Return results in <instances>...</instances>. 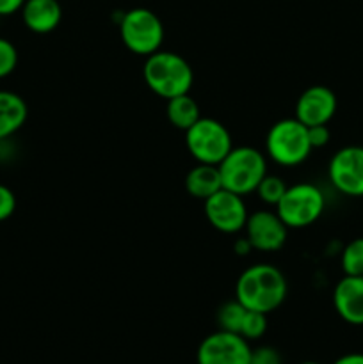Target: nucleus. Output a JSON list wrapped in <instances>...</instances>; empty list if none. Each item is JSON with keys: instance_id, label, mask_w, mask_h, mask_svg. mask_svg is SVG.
Listing matches in <instances>:
<instances>
[{"instance_id": "nucleus-1", "label": "nucleus", "mask_w": 363, "mask_h": 364, "mask_svg": "<svg viewBox=\"0 0 363 364\" xmlns=\"http://www.w3.org/2000/svg\"><path fill=\"white\" fill-rule=\"evenodd\" d=\"M288 284L283 272L269 263H256L241 274L235 287V299L249 311L273 313L285 302Z\"/></svg>"}, {"instance_id": "nucleus-2", "label": "nucleus", "mask_w": 363, "mask_h": 364, "mask_svg": "<svg viewBox=\"0 0 363 364\" xmlns=\"http://www.w3.org/2000/svg\"><path fill=\"white\" fill-rule=\"evenodd\" d=\"M142 77L146 85L157 96L167 100L189 95L194 82V73L187 60L174 52H159L146 57Z\"/></svg>"}, {"instance_id": "nucleus-3", "label": "nucleus", "mask_w": 363, "mask_h": 364, "mask_svg": "<svg viewBox=\"0 0 363 364\" xmlns=\"http://www.w3.org/2000/svg\"><path fill=\"white\" fill-rule=\"evenodd\" d=\"M217 167H219L223 188L242 198L255 192L267 174L265 156L251 146L231 148V151Z\"/></svg>"}, {"instance_id": "nucleus-4", "label": "nucleus", "mask_w": 363, "mask_h": 364, "mask_svg": "<svg viewBox=\"0 0 363 364\" xmlns=\"http://www.w3.org/2000/svg\"><path fill=\"white\" fill-rule=\"evenodd\" d=\"M312 149L308 128L295 117L276 121L267 132V156L281 167L299 166L308 159Z\"/></svg>"}, {"instance_id": "nucleus-5", "label": "nucleus", "mask_w": 363, "mask_h": 364, "mask_svg": "<svg viewBox=\"0 0 363 364\" xmlns=\"http://www.w3.org/2000/svg\"><path fill=\"white\" fill-rule=\"evenodd\" d=\"M326 208L322 191L313 183H298L287 187L276 205V213L288 230H302L320 219Z\"/></svg>"}, {"instance_id": "nucleus-6", "label": "nucleus", "mask_w": 363, "mask_h": 364, "mask_svg": "<svg viewBox=\"0 0 363 364\" xmlns=\"http://www.w3.org/2000/svg\"><path fill=\"white\" fill-rule=\"evenodd\" d=\"M185 146L198 164L219 166L231 151L233 142L228 128L212 117H199L189 130H185Z\"/></svg>"}, {"instance_id": "nucleus-7", "label": "nucleus", "mask_w": 363, "mask_h": 364, "mask_svg": "<svg viewBox=\"0 0 363 364\" xmlns=\"http://www.w3.org/2000/svg\"><path fill=\"white\" fill-rule=\"evenodd\" d=\"M120 36L132 53L148 57L160 50L164 41V25L153 11L135 7L121 14Z\"/></svg>"}, {"instance_id": "nucleus-8", "label": "nucleus", "mask_w": 363, "mask_h": 364, "mask_svg": "<svg viewBox=\"0 0 363 364\" xmlns=\"http://www.w3.org/2000/svg\"><path fill=\"white\" fill-rule=\"evenodd\" d=\"M249 341L230 331H216L199 343L196 361L198 364H249L251 359Z\"/></svg>"}, {"instance_id": "nucleus-9", "label": "nucleus", "mask_w": 363, "mask_h": 364, "mask_svg": "<svg viewBox=\"0 0 363 364\" xmlns=\"http://www.w3.org/2000/svg\"><path fill=\"white\" fill-rule=\"evenodd\" d=\"M327 176L331 185L351 198L363 196V146H345L330 160Z\"/></svg>"}, {"instance_id": "nucleus-10", "label": "nucleus", "mask_w": 363, "mask_h": 364, "mask_svg": "<svg viewBox=\"0 0 363 364\" xmlns=\"http://www.w3.org/2000/svg\"><path fill=\"white\" fill-rule=\"evenodd\" d=\"M248 215L249 213L242 196L226 191V188H221L209 199H205L206 220L221 233L233 235L242 231Z\"/></svg>"}, {"instance_id": "nucleus-11", "label": "nucleus", "mask_w": 363, "mask_h": 364, "mask_svg": "<svg viewBox=\"0 0 363 364\" xmlns=\"http://www.w3.org/2000/svg\"><path fill=\"white\" fill-rule=\"evenodd\" d=\"M244 230L246 238L256 251L276 252L287 242L288 228L276 212H269V210H258L248 215Z\"/></svg>"}, {"instance_id": "nucleus-12", "label": "nucleus", "mask_w": 363, "mask_h": 364, "mask_svg": "<svg viewBox=\"0 0 363 364\" xmlns=\"http://www.w3.org/2000/svg\"><path fill=\"white\" fill-rule=\"evenodd\" d=\"M337 112V96L326 85H312L301 92L295 103V119L306 128L327 124Z\"/></svg>"}, {"instance_id": "nucleus-13", "label": "nucleus", "mask_w": 363, "mask_h": 364, "mask_svg": "<svg viewBox=\"0 0 363 364\" xmlns=\"http://www.w3.org/2000/svg\"><path fill=\"white\" fill-rule=\"evenodd\" d=\"M333 306L351 326H363V276H344L333 291Z\"/></svg>"}, {"instance_id": "nucleus-14", "label": "nucleus", "mask_w": 363, "mask_h": 364, "mask_svg": "<svg viewBox=\"0 0 363 364\" xmlns=\"http://www.w3.org/2000/svg\"><path fill=\"white\" fill-rule=\"evenodd\" d=\"M63 18V9L57 0H25L21 20L34 34H48L56 31Z\"/></svg>"}, {"instance_id": "nucleus-15", "label": "nucleus", "mask_w": 363, "mask_h": 364, "mask_svg": "<svg viewBox=\"0 0 363 364\" xmlns=\"http://www.w3.org/2000/svg\"><path fill=\"white\" fill-rule=\"evenodd\" d=\"M28 107L20 95L0 89V142L13 137L25 124Z\"/></svg>"}, {"instance_id": "nucleus-16", "label": "nucleus", "mask_w": 363, "mask_h": 364, "mask_svg": "<svg viewBox=\"0 0 363 364\" xmlns=\"http://www.w3.org/2000/svg\"><path fill=\"white\" fill-rule=\"evenodd\" d=\"M185 188L192 198L201 199V201L209 199L210 196L223 188L219 167L210 166V164H198L185 176Z\"/></svg>"}, {"instance_id": "nucleus-17", "label": "nucleus", "mask_w": 363, "mask_h": 364, "mask_svg": "<svg viewBox=\"0 0 363 364\" xmlns=\"http://www.w3.org/2000/svg\"><path fill=\"white\" fill-rule=\"evenodd\" d=\"M166 116L174 128L185 132L201 117V114H199L198 102L192 96L182 95L167 100Z\"/></svg>"}, {"instance_id": "nucleus-18", "label": "nucleus", "mask_w": 363, "mask_h": 364, "mask_svg": "<svg viewBox=\"0 0 363 364\" xmlns=\"http://www.w3.org/2000/svg\"><path fill=\"white\" fill-rule=\"evenodd\" d=\"M244 315L246 308L237 301V299L226 302V304L221 306L219 311H217V323H219V329L238 334Z\"/></svg>"}, {"instance_id": "nucleus-19", "label": "nucleus", "mask_w": 363, "mask_h": 364, "mask_svg": "<svg viewBox=\"0 0 363 364\" xmlns=\"http://www.w3.org/2000/svg\"><path fill=\"white\" fill-rule=\"evenodd\" d=\"M342 269L345 276H363V238H354L342 252Z\"/></svg>"}, {"instance_id": "nucleus-20", "label": "nucleus", "mask_w": 363, "mask_h": 364, "mask_svg": "<svg viewBox=\"0 0 363 364\" xmlns=\"http://www.w3.org/2000/svg\"><path fill=\"white\" fill-rule=\"evenodd\" d=\"M285 191H287V185L281 180L280 176H274V174H265L260 185L256 187V194H258L260 201L267 203V205L276 206L280 203V199L283 198Z\"/></svg>"}, {"instance_id": "nucleus-21", "label": "nucleus", "mask_w": 363, "mask_h": 364, "mask_svg": "<svg viewBox=\"0 0 363 364\" xmlns=\"http://www.w3.org/2000/svg\"><path fill=\"white\" fill-rule=\"evenodd\" d=\"M267 331V315L260 311H249L246 309V315L242 318V326L238 334L248 341L260 340Z\"/></svg>"}, {"instance_id": "nucleus-22", "label": "nucleus", "mask_w": 363, "mask_h": 364, "mask_svg": "<svg viewBox=\"0 0 363 364\" xmlns=\"http://www.w3.org/2000/svg\"><path fill=\"white\" fill-rule=\"evenodd\" d=\"M18 50L9 39L0 38V78H6L16 70Z\"/></svg>"}, {"instance_id": "nucleus-23", "label": "nucleus", "mask_w": 363, "mask_h": 364, "mask_svg": "<svg viewBox=\"0 0 363 364\" xmlns=\"http://www.w3.org/2000/svg\"><path fill=\"white\" fill-rule=\"evenodd\" d=\"M16 210V196L9 187L0 183V223L9 219Z\"/></svg>"}, {"instance_id": "nucleus-24", "label": "nucleus", "mask_w": 363, "mask_h": 364, "mask_svg": "<svg viewBox=\"0 0 363 364\" xmlns=\"http://www.w3.org/2000/svg\"><path fill=\"white\" fill-rule=\"evenodd\" d=\"M249 364H283V361H281V355L276 348L265 345V347H258L251 350Z\"/></svg>"}, {"instance_id": "nucleus-25", "label": "nucleus", "mask_w": 363, "mask_h": 364, "mask_svg": "<svg viewBox=\"0 0 363 364\" xmlns=\"http://www.w3.org/2000/svg\"><path fill=\"white\" fill-rule=\"evenodd\" d=\"M308 137L312 148H322L330 142V128L327 124H317V127L308 128Z\"/></svg>"}, {"instance_id": "nucleus-26", "label": "nucleus", "mask_w": 363, "mask_h": 364, "mask_svg": "<svg viewBox=\"0 0 363 364\" xmlns=\"http://www.w3.org/2000/svg\"><path fill=\"white\" fill-rule=\"evenodd\" d=\"M25 0H0V16H11L23 7Z\"/></svg>"}, {"instance_id": "nucleus-27", "label": "nucleus", "mask_w": 363, "mask_h": 364, "mask_svg": "<svg viewBox=\"0 0 363 364\" xmlns=\"http://www.w3.org/2000/svg\"><path fill=\"white\" fill-rule=\"evenodd\" d=\"M333 364H363V354H345Z\"/></svg>"}, {"instance_id": "nucleus-28", "label": "nucleus", "mask_w": 363, "mask_h": 364, "mask_svg": "<svg viewBox=\"0 0 363 364\" xmlns=\"http://www.w3.org/2000/svg\"><path fill=\"white\" fill-rule=\"evenodd\" d=\"M251 244L248 242V238H241V240L235 242V251H237V255H248L249 251H251Z\"/></svg>"}, {"instance_id": "nucleus-29", "label": "nucleus", "mask_w": 363, "mask_h": 364, "mask_svg": "<svg viewBox=\"0 0 363 364\" xmlns=\"http://www.w3.org/2000/svg\"><path fill=\"white\" fill-rule=\"evenodd\" d=\"M301 364H320V363H315V361H305V363H301Z\"/></svg>"}]
</instances>
